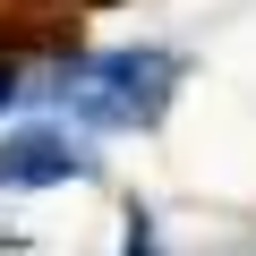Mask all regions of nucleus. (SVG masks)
Here are the masks:
<instances>
[{
    "label": "nucleus",
    "instance_id": "obj_1",
    "mask_svg": "<svg viewBox=\"0 0 256 256\" xmlns=\"http://www.w3.org/2000/svg\"><path fill=\"white\" fill-rule=\"evenodd\" d=\"M171 60L162 52H111L102 68H86V86H77V102L102 120V128H146V120H162V102H171Z\"/></svg>",
    "mask_w": 256,
    "mask_h": 256
},
{
    "label": "nucleus",
    "instance_id": "obj_2",
    "mask_svg": "<svg viewBox=\"0 0 256 256\" xmlns=\"http://www.w3.org/2000/svg\"><path fill=\"white\" fill-rule=\"evenodd\" d=\"M86 154L60 137V128H26V137L0 146V188H52V180H77Z\"/></svg>",
    "mask_w": 256,
    "mask_h": 256
},
{
    "label": "nucleus",
    "instance_id": "obj_3",
    "mask_svg": "<svg viewBox=\"0 0 256 256\" xmlns=\"http://www.w3.org/2000/svg\"><path fill=\"white\" fill-rule=\"evenodd\" d=\"M9 94H18V68H9V60H0V102H9Z\"/></svg>",
    "mask_w": 256,
    "mask_h": 256
}]
</instances>
